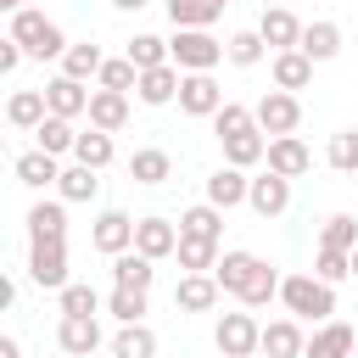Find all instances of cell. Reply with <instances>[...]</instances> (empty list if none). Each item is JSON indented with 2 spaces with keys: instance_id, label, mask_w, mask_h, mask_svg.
<instances>
[{
  "instance_id": "1",
  "label": "cell",
  "mask_w": 358,
  "mask_h": 358,
  "mask_svg": "<svg viewBox=\"0 0 358 358\" xmlns=\"http://www.w3.org/2000/svg\"><path fill=\"white\" fill-rule=\"evenodd\" d=\"M11 45L22 50V62H62L67 34H62V28H56L45 11L22 6V11H11Z\"/></svg>"
},
{
  "instance_id": "2",
  "label": "cell",
  "mask_w": 358,
  "mask_h": 358,
  "mask_svg": "<svg viewBox=\"0 0 358 358\" xmlns=\"http://www.w3.org/2000/svg\"><path fill=\"white\" fill-rule=\"evenodd\" d=\"M280 302H285V319H313V324H324V319H336V285H324V280H313V274H280Z\"/></svg>"
},
{
  "instance_id": "3",
  "label": "cell",
  "mask_w": 358,
  "mask_h": 358,
  "mask_svg": "<svg viewBox=\"0 0 358 358\" xmlns=\"http://www.w3.org/2000/svg\"><path fill=\"white\" fill-rule=\"evenodd\" d=\"M168 62H173L179 73H213V67L224 62V39H213V28H173Z\"/></svg>"
},
{
  "instance_id": "4",
  "label": "cell",
  "mask_w": 358,
  "mask_h": 358,
  "mask_svg": "<svg viewBox=\"0 0 358 358\" xmlns=\"http://www.w3.org/2000/svg\"><path fill=\"white\" fill-rule=\"evenodd\" d=\"M296 123H302V101H296V95H285V90H268V95L252 106V129H257L263 140L296 134Z\"/></svg>"
},
{
  "instance_id": "5",
  "label": "cell",
  "mask_w": 358,
  "mask_h": 358,
  "mask_svg": "<svg viewBox=\"0 0 358 358\" xmlns=\"http://www.w3.org/2000/svg\"><path fill=\"white\" fill-rule=\"evenodd\" d=\"M28 280L39 291H62L73 274H67V241H34L28 246Z\"/></svg>"
},
{
  "instance_id": "6",
  "label": "cell",
  "mask_w": 358,
  "mask_h": 358,
  "mask_svg": "<svg viewBox=\"0 0 358 358\" xmlns=\"http://www.w3.org/2000/svg\"><path fill=\"white\" fill-rule=\"evenodd\" d=\"M257 319H252V308L246 313H218V324H213V341H218V358H252L257 352Z\"/></svg>"
},
{
  "instance_id": "7",
  "label": "cell",
  "mask_w": 358,
  "mask_h": 358,
  "mask_svg": "<svg viewBox=\"0 0 358 358\" xmlns=\"http://www.w3.org/2000/svg\"><path fill=\"white\" fill-rule=\"evenodd\" d=\"M257 268H263V257H257V252H241V246H235V252H218V263H213V285H218L224 296H235V302H241V296H246V285L257 280Z\"/></svg>"
},
{
  "instance_id": "8",
  "label": "cell",
  "mask_w": 358,
  "mask_h": 358,
  "mask_svg": "<svg viewBox=\"0 0 358 358\" xmlns=\"http://www.w3.org/2000/svg\"><path fill=\"white\" fill-rule=\"evenodd\" d=\"M179 112L185 117H213L218 106H224V90H218V78L213 73H179Z\"/></svg>"
},
{
  "instance_id": "9",
  "label": "cell",
  "mask_w": 358,
  "mask_h": 358,
  "mask_svg": "<svg viewBox=\"0 0 358 358\" xmlns=\"http://www.w3.org/2000/svg\"><path fill=\"white\" fill-rule=\"evenodd\" d=\"M246 207L257 213V218H280L285 207H291V179H280V173H257V179H246Z\"/></svg>"
},
{
  "instance_id": "10",
  "label": "cell",
  "mask_w": 358,
  "mask_h": 358,
  "mask_svg": "<svg viewBox=\"0 0 358 358\" xmlns=\"http://www.w3.org/2000/svg\"><path fill=\"white\" fill-rule=\"evenodd\" d=\"M257 39H263V50H296V39H302L296 11H291V6H263V17H257Z\"/></svg>"
},
{
  "instance_id": "11",
  "label": "cell",
  "mask_w": 358,
  "mask_h": 358,
  "mask_svg": "<svg viewBox=\"0 0 358 358\" xmlns=\"http://www.w3.org/2000/svg\"><path fill=\"white\" fill-rule=\"evenodd\" d=\"M263 162H268V173H280V179H302V173L313 168V151H308L296 134H280V140L263 145Z\"/></svg>"
},
{
  "instance_id": "12",
  "label": "cell",
  "mask_w": 358,
  "mask_h": 358,
  "mask_svg": "<svg viewBox=\"0 0 358 358\" xmlns=\"http://www.w3.org/2000/svg\"><path fill=\"white\" fill-rule=\"evenodd\" d=\"M173 246H179V229L168 218H134V246L129 252H140L145 263H162V257H173Z\"/></svg>"
},
{
  "instance_id": "13",
  "label": "cell",
  "mask_w": 358,
  "mask_h": 358,
  "mask_svg": "<svg viewBox=\"0 0 358 358\" xmlns=\"http://www.w3.org/2000/svg\"><path fill=\"white\" fill-rule=\"evenodd\" d=\"M358 352V336H352V324H341V319H324L308 341H302V358H352Z\"/></svg>"
},
{
  "instance_id": "14",
  "label": "cell",
  "mask_w": 358,
  "mask_h": 358,
  "mask_svg": "<svg viewBox=\"0 0 358 358\" xmlns=\"http://www.w3.org/2000/svg\"><path fill=\"white\" fill-rule=\"evenodd\" d=\"M90 241H95V252H106V257H117V252H129V246H134V218H129L123 207H106V213L95 218V229H90Z\"/></svg>"
},
{
  "instance_id": "15",
  "label": "cell",
  "mask_w": 358,
  "mask_h": 358,
  "mask_svg": "<svg viewBox=\"0 0 358 358\" xmlns=\"http://www.w3.org/2000/svg\"><path fill=\"white\" fill-rule=\"evenodd\" d=\"M84 117H90V129H101V134H117V129L129 123V95H117V90H90V106H84Z\"/></svg>"
},
{
  "instance_id": "16",
  "label": "cell",
  "mask_w": 358,
  "mask_h": 358,
  "mask_svg": "<svg viewBox=\"0 0 358 358\" xmlns=\"http://www.w3.org/2000/svg\"><path fill=\"white\" fill-rule=\"evenodd\" d=\"M34 241H67V201H56V196L45 201V196H39V201L28 207V246H34Z\"/></svg>"
},
{
  "instance_id": "17",
  "label": "cell",
  "mask_w": 358,
  "mask_h": 358,
  "mask_svg": "<svg viewBox=\"0 0 358 358\" xmlns=\"http://www.w3.org/2000/svg\"><path fill=\"white\" fill-rule=\"evenodd\" d=\"M218 285H213V274H179V285H173V308L179 313H213L218 308Z\"/></svg>"
},
{
  "instance_id": "18",
  "label": "cell",
  "mask_w": 358,
  "mask_h": 358,
  "mask_svg": "<svg viewBox=\"0 0 358 358\" xmlns=\"http://www.w3.org/2000/svg\"><path fill=\"white\" fill-rule=\"evenodd\" d=\"M296 50L319 67V62H330V56H341V28L330 22V17H319V22H302V39H296Z\"/></svg>"
},
{
  "instance_id": "19",
  "label": "cell",
  "mask_w": 358,
  "mask_h": 358,
  "mask_svg": "<svg viewBox=\"0 0 358 358\" xmlns=\"http://www.w3.org/2000/svg\"><path fill=\"white\" fill-rule=\"evenodd\" d=\"M84 106H90V90H84V84H73V78H62V73L45 84V112H50V117H67V123H73V117H84Z\"/></svg>"
},
{
  "instance_id": "20",
  "label": "cell",
  "mask_w": 358,
  "mask_h": 358,
  "mask_svg": "<svg viewBox=\"0 0 358 358\" xmlns=\"http://www.w3.org/2000/svg\"><path fill=\"white\" fill-rule=\"evenodd\" d=\"M129 179H134V185H145V190H157V185H168V179H173V157H168L162 145H140V151L129 157Z\"/></svg>"
},
{
  "instance_id": "21",
  "label": "cell",
  "mask_w": 358,
  "mask_h": 358,
  "mask_svg": "<svg viewBox=\"0 0 358 358\" xmlns=\"http://www.w3.org/2000/svg\"><path fill=\"white\" fill-rule=\"evenodd\" d=\"M302 324L296 319H274V324H263L257 330V352H268V358H302Z\"/></svg>"
},
{
  "instance_id": "22",
  "label": "cell",
  "mask_w": 358,
  "mask_h": 358,
  "mask_svg": "<svg viewBox=\"0 0 358 358\" xmlns=\"http://www.w3.org/2000/svg\"><path fill=\"white\" fill-rule=\"evenodd\" d=\"M268 73H274V90H285V95H296V90L313 84V62H308L302 50H274Z\"/></svg>"
},
{
  "instance_id": "23",
  "label": "cell",
  "mask_w": 358,
  "mask_h": 358,
  "mask_svg": "<svg viewBox=\"0 0 358 358\" xmlns=\"http://www.w3.org/2000/svg\"><path fill=\"white\" fill-rule=\"evenodd\" d=\"M246 201V173L241 168H213L207 173V207H218V213H229V207H241Z\"/></svg>"
},
{
  "instance_id": "24",
  "label": "cell",
  "mask_w": 358,
  "mask_h": 358,
  "mask_svg": "<svg viewBox=\"0 0 358 358\" xmlns=\"http://www.w3.org/2000/svg\"><path fill=\"white\" fill-rule=\"evenodd\" d=\"M56 347L67 358H90L101 347V319H62L56 324Z\"/></svg>"
},
{
  "instance_id": "25",
  "label": "cell",
  "mask_w": 358,
  "mask_h": 358,
  "mask_svg": "<svg viewBox=\"0 0 358 358\" xmlns=\"http://www.w3.org/2000/svg\"><path fill=\"white\" fill-rule=\"evenodd\" d=\"M101 62H106V50L101 45H90V39H67V50H62V78H73V84H90L95 73H101Z\"/></svg>"
},
{
  "instance_id": "26",
  "label": "cell",
  "mask_w": 358,
  "mask_h": 358,
  "mask_svg": "<svg viewBox=\"0 0 358 358\" xmlns=\"http://www.w3.org/2000/svg\"><path fill=\"white\" fill-rule=\"evenodd\" d=\"M134 95H140L145 106H168V101L179 95V67H173V62H162V67L140 73V78H134Z\"/></svg>"
},
{
  "instance_id": "27",
  "label": "cell",
  "mask_w": 358,
  "mask_h": 358,
  "mask_svg": "<svg viewBox=\"0 0 358 358\" xmlns=\"http://www.w3.org/2000/svg\"><path fill=\"white\" fill-rule=\"evenodd\" d=\"M73 140H78V129H73L67 117H50V112H45L39 129H34V151H45V157H56V162L73 157Z\"/></svg>"
},
{
  "instance_id": "28",
  "label": "cell",
  "mask_w": 358,
  "mask_h": 358,
  "mask_svg": "<svg viewBox=\"0 0 358 358\" xmlns=\"http://www.w3.org/2000/svg\"><path fill=\"white\" fill-rule=\"evenodd\" d=\"M11 173H17V185H28V190H56L62 162H56V157H45V151H22V157L11 162Z\"/></svg>"
},
{
  "instance_id": "29",
  "label": "cell",
  "mask_w": 358,
  "mask_h": 358,
  "mask_svg": "<svg viewBox=\"0 0 358 358\" xmlns=\"http://www.w3.org/2000/svg\"><path fill=\"white\" fill-rule=\"evenodd\" d=\"M112 157H117V145H112V134H101V129H84V134L73 140V162L90 168V173L112 168Z\"/></svg>"
},
{
  "instance_id": "30",
  "label": "cell",
  "mask_w": 358,
  "mask_h": 358,
  "mask_svg": "<svg viewBox=\"0 0 358 358\" xmlns=\"http://www.w3.org/2000/svg\"><path fill=\"white\" fill-rule=\"evenodd\" d=\"M173 229H179V235H196V241H218V246H224V213H218V207H207V201L185 207Z\"/></svg>"
},
{
  "instance_id": "31",
  "label": "cell",
  "mask_w": 358,
  "mask_h": 358,
  "mask_svg": "<svg viewBox=\"0 0 358 358\" xmlns=\"http://www.w3.org/2000/svg\"><path fill=\"white\" fill-rule=\"evenodd\" d=\"M123 62H129L134 73H151V67L168 62V39H162V34H134V39L123 45Z\"/></svg>"
},
{
  "instance_id": "32",
  "label": "cell",
  "mask_w": 358,
  "mask_h": 358,
  "mask_svg": "<svg viewBox=\"0 0 358 358\" xmlns=\"http://www.w3.org/2000/svg\"><path fill=\"white\" fill-rule=\"evenodd\" d=\"M218 241H196V235H179V246H173V257H179V268L185 274H213V263H218Z\"/></svg>"
},
{
  "instance_id": "33",
  "label": "cell",
  "mask_w": 358,
  "mask_h": 358,
  "mask_svg": "<svg viewBox=\"0 0 358 358\" xmlns=\"http://www.w3.org/2000/svg\"><path fill=\"white\" fill-rule=\"evenodd\" d=\"M151 280H157V268H151L140 252H117V257H112V285H123V291H151Z\"/></svg>"
},
{
  "instance_id": "34",
  "label": "cell",
  "mask_w": 358,
  "mask_h": 358,
  "mask_svg": "<svg viewBox=\"0 0 358 358\" xmlns=\"http://www.w3.org/2000/svg\"><path fill=\"white\" fill-rule=\"evenodd\" d=\"M39 117H45V90H17L11 101H6V123L11 129H39Z\"/></svg>"
},
{
  "instance_id": "35",
  "label": "cell",
  "mask_w": 358,
  "mask_h": 358,
  "mask_svg": "<svg viewBox=\"0 0 358 358\" xmlns=\"http://www.w3.org/2000/svg\"><path fill=\"white\" fill-rule=\"evenodd\" d=\"M112 358H157V330L151 324H123L112 336Z\"/></svg>"
},
{
  "instance_id": "36",
  "label": "cell",
  "mask_w": 358,
  "mask_h": 358,
  "mask_svg": "<svg viewBox=\"0 0 358 358\" xmlns=\"http://www.w3.org/2000/svg\"><path fill=\"white\" fill-rule=\"evenodd\" d=\"M263 145H268V140H263L257 129H246V134H229V140H224V162L246 173V168H257V162H263Z\"/></svg>"
},
{
  "instance_id": "37",
  "label": "cell",
  "mask_w": 358,
  "mask_h": 358,
  "mask_svg": "<svg viewBox=\"0 0 358 358\" xmlns=\"http://www.w3.org/2000/svg\"><path fill=\"white\" fill-rule=\"evenodd\" d=\"M101 190V179L90 173V168H78V162H67L62 173H56V201H90Z\"/></svg>"
},
{
  "instance_id": "38",
  "label": "cell",
  "mask_w": 358,
  "mask_h": 358,
  "mask_svg": "<svg viewBox=\"0 0 358 358\" xmlns=\"http://www.w3.org/2000/svg\"><path fill=\"white\" fill-rule=\"evenodd\" d=\"M56 296H62V319H95V313H101V291H95V285L67 280Z\"/></svg>"
},
{
  "instance_id": "39",
  "label": "cell",
  "mask_w": 358,
  "mask_h": 358,
  "mask_svg": "<svg viewBox=\"0 0 358 358\" xmlns=\"http://www.w3.org/2000/svg\"><path fill=\"white\" fill-rule=\"evenodd\" d=\"M224 62H229V67H257V62H263V39H257V28H235V34L224 39Z\"/></svg>"
},
{
  "instance_id": "40",
  "label": "cell",
  "mask_w": 358,
  "mask_h": 358,
  "mask_svg": "<svg viewBox=\"0 0 358 358\" xmlns=\"http://www.w3.org/2000/svg\"><path fill=\"white\" fill-rule=\"evenodd\" d=\"M145 296H151V291H123V285H112V296H106L101 308H106L117 324H145Z\"/></svg>"
},
{
  "instance_id": "41",
  "label": "cell",
  "mask_w": 358,
  "mask_h": 358,
  "mask_svg": "<svg viewBox=\"0 0 358 358\" xmlns=\"http://www.w3.org/2000/svg\"><path fill=\"white\" fill-rule=\"evenodd\" d=\"M319 246H330V252H352V246H358V218H352V213H330L324 229H319Z\"/></svg>"
},
{
  "instance_id": "42",
  "label": "cell",
  "mask_w": 358,
  "mask_h": 358,
  "mask_svg": "<svg viewBox=\"0 0 358 358\" xmlns=\"http://www.w3.org/2000/svg\"><path fill=\"white\" fill-rule=\"evenodd\" d=\"M168 17H173V28H213L218 6L213 0H168Z\"/></svg>"
},
{
  "instance_id": "43",
  "label": "cell",
  "mask_w": 358,
  "mask_h": 358,
  "mask_svg": "<svg viewBox=\"0 0 358 358\" xmlns=\"http://www.w3.org/2000/svg\"><path fill=\"white\" fill-rule=\"evenodd\" d=\"M207 123H213V134H218V140H229V134H246V129H252V106H241V101H224V106H218Z\"/></svg>"
},
{
  "instance_id": "44",
  "label": "cell",
  "mask_w": 358,
  "mask_h": 358,
  "mask_svg": "<svg viewBox=\"0 0 358 358\" xmlns=\"http://www.w3.org/2000/svg\"><path fill=\"white\" fill-rule=\"evenodd\" d=\"M134 78H140V73H134L123 56H106V62H101V73H95V90H117V95H129V90H134Z\"/></svg>"
},
{
  "instance_id": "45",
  "label": "cell",
  "mask_w": 358,
  "mask_h": 358,
  "mask_svg": "<svg viewBox=\"0 0 358 358\" xmlns=\"http://www.w3.org/2000/svg\"><path fill=\"white\" fill-rule=\"evenodd\" d=\"M274 296H280V268H274V263H263V268H257V280L246 285V296H241V308H268Z\"/></svg>"
},
{
  "instance_id": "46",
  "label": "cell",
  "mask_w": 358,
  "mask_h": 358,
  "mask_svg": "<svg viewBox=\"0 0 358 358\" xmlns=\"http://www.w3.org/2000/svg\"><path fill=\"white\" fill-rule=\"evenodd\" d=\"M313 280H324V285H341V280H352V268H347V252H330V246H319V257H313Z\"/></svg>"
},
{
  "instance_id": "47",
  "label": "cell",
  "mask_w": 358,
  "mask_h": 358,
  "mask_svg": "<svg viewBox=\"0 0 358 358\" xmlns=\"http://www.w3.org/2000/svg\"><path fill=\"white\" fill-rule=\"evenodd\" d=\"M324 162H330L336 173H358V145H352V129H341V134L330 140V151H324Z\"/></svg>"
},
{
  "instance_id": "48",
  "label": "cell",
  "mask_w": 358,
  "mask_h": 358,
  "mask_svg": "<svg viewBox=\"0 0 358 358\" xmlns=\"http://www.w3.org/2000/svg\"><path fill=\"white\" fill-rule=\"evenodd\" d=\"M17 67H22V50H17V45H11V34H6V39H0V78H11Z\"/></svg>"
},
{
  "instance_id": "49",
  "label": "cell",
  "mask_w": 358,
  "mask_h": 358,
  "mask_svg": "<svg viewBox=\"0 0 358 358\" xmlns=\"http://www.w3.org/2000/svg\"><path fill=\"white\" fill-rule=\"evenodd\" d=\"M11 302H17V280H11V274H6V268H0V313H6V308H11Z\"/></svg>"
},
{
  "instance_id": "50",
  "label": "cell",
  "mask_w": 358,
  "mask_h": 358,
  "mask_svg": "<svg viewBox=\"0 0 358 358\" xmlns=\"http://www.w3.org/2000/svg\"><path fill=\"white\" fill-rule=\"evenodd\" d=\"M0 358H22V347H17V336H0Z\"/></svg>"
},
{
  "instance_id": "51",
  "label": "cell",
  "mask_w": 358,
  "mask_h": 358,
  "mask_svg": "<svg viewBox=\"0 0 358 358\" xmlns=\"http://www.w3.org/2000/svg\"><path fill=\"white\" fill-rule=\"evenodd\" d=\"M117 11H140V6H151V0H112Z\"/></svg>"
},
{
  "instance_id": "52",
  "label": "cell",
  "mask_w": 358,
  "mask_h": 358,
  "mask_svg": "<svg viewBox=\"0 0 358 358\" xmlns=\"http://www.w3.org/2000/svg\"><path fill=\"white\" fill-rule=\"evenodd\" d=\"M347 268H352V280H358V246H352V252H347Z\"/></svg>"
},
{
  "instance_id": "53",
  "label": "cell",
  "mask_w": 358,
  "mask_h": 358,
  "mask_svg": "<svg viewBox=\"0 0 358 358\" xmlns=\"http://www.w3.org/2000/svg\"><path fill=\"white\" fill-rule=\"evenodd\" d=\"M0 11H22V0H0Z\"/></svg>"
},
{
  "instance_id": "54",
  "label": "cell",
  "mask_w": 358,
  "mask_h": 358,
  "mask_svg": "<svg viewBox=\"0 0 358 358\" xmlns=\"http://www.w3.org/2000/svg\"><path fill=\"white\" fill-rule=\"evenodd\" d=\"M0 162H6V134H0Z\"/></svg>"
},
{
  "instance_id": "55",
  "label": "cell",
  "mask_w": 358,
  "mask_h": 358,
  "mask_svg": "<svg viewBox=\"0 0 358 358\" xmlns=\"http://www.w3.org/2000/svg\"><path fill=\"white\" fill-rule=\"evenodd\" d=\"M213 6H218V11H224V6H229V0H213Z\"/></svg>"
},
{
  "instance_id": "56",
  "label": "cell",
  "mask_w": 358,
  "mask_h": 358,
  "mask_svg": "<svg viewBox=\"0 0 358 358\" xmlns=\"http://www.w3.org/2000/svg\"><path fill=\"white\" fill-rule=\"evenodd\" d=\"M352 145H358V123H352Z\"/></svg>"
},
{
  "instance_id": "57",
  "label": "cell",
  "mask_w": 358,
  "mask_h": 358,
  "mask_svg": "<svg viewBox=\"0 0 358 358\" xmlns=\"http://www.w3.org/2000/svg\"><path fill=\"white\" fill-rule=\"evenodd\" d=\"M263 6H285V0H263Z\"/></svg>"
},
{
  "instance_id": "58",
  "label": "cell",
  "mask_w": 358,
  "mask_h": 358,
  "mask_svg": "<svg viewBox=\"0 0 358 358\" xmlns=\"http://www.w3.org/2000/svg\"><path fill=\"white\" fill-rule=\"evenodd\" d=\"M352 179H358V173H352Z\"/></svg>"
},
{
  "instance_id": "59",
  "label": "cell",
  "mask_w": 358,
  "mask_h": 358,
  "mask_svg": "<svg viewBox=\"0 0 358 358\" xmlns=\"http://www.w3.org/2000/svg\"><path fill=\"white\" fill-rule=\"evenodd\" d=\"M352 358H358V352H352Z\"/></svg>"
}]
</instances>
